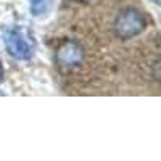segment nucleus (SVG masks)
Segmentation results:
<instances>
[{"label":"nucleus","mask_w":161,"mask_h":161,"mask_svg":"<svg viewBox=\"0 0 161 161\" xmlns=\"http://www.w3.org/2000/svg\"><path fill=\"white\" fill-rule=\"evenodd\" d=\"M153 2H155V3H159V0H153Z\"/></svg>","instance_id":"nucleus-7"},{"label":"nucleus","mask_w":161,"mask_h":161,"mask_svg":"<svg viewBox=\"0 0 161 161\" xmlns=\"http://www.w3.org/2000/svg\"><path fill=\"white\" fill-rule=\"evenodd\" d=\"M147 26H148V23H147V18L140 10L126 8L116 16L113 29L119 39L127 40L140 36L147 29Z\"/></svg>","instance_id":"nucleus-1"},{"label":"nucleus","mask_w":161,"mask_h":161,"mask_svg":"<svg viewBox=\"0 0 161 161\" xmlns=\"http://www.w3.org/2000/svg\"><path fill=\"white\" fill-rule=\"evenodd\" d=\"M2 37H3V44L5 48L10 55L19 60V61H28L32 58V47L29 45V42L24 39V36L15 29V28H5L2 31Z\"/></svg>","instance_id":"nucleus-3"},{"label":"nucleus","mask_w":161,"mask_h":161,"mask_svg":"<svg viewBox=\"0 0 161 161\" xmlns=\"http://www.w3.org/2000/svg\"><path fill=\"white\" fill-rule=\"evenodd\" d=\"M55 5V0H29V8L34 16H44Z\"/></svg>","instance_id":"nucleus-4"},{"label":"nucleus","mask_w":161,"mask_h":161,"mask_svg":"<svg viewBox=\"0 0 161 161\" xmlns=\"http://www.w3.org/2000/svg\"><path fill=\"white\" fill-rule=\"evenodd\" d=\"M74 2H80V3H90L93 0H74Z\"/></svg>","instance_id":"nucleus-6"},{"label":"nucleus","mask_w":161,"mask_h":161,"mask_svg":"<svg viewBox=\"0 0 161 161\" xmlns=\"http://www.w3.org/2000/svg\"><path fill=\"white\" fill-rule=\"evenodd\" d=\"M3 79H5V69H3V64H2V61H0V84L3 82Z\"/></svg>","instance_id":"nucleus-5"},{"label":"nucleus","mask_w":161,"mask_h":161,"mask_svg":"<svg viewBox=\"0 0 161 161\" xmlns=\"http://www.w3.org/2000/svg\"><path fill=\"white\" fill-rule=\"evenodd\" d=\"M84 61V47L77 40L64 39L55 52V64L61 73H73Z\"/></svg>","instance_id":"nucleus-2"}]
</instances>
